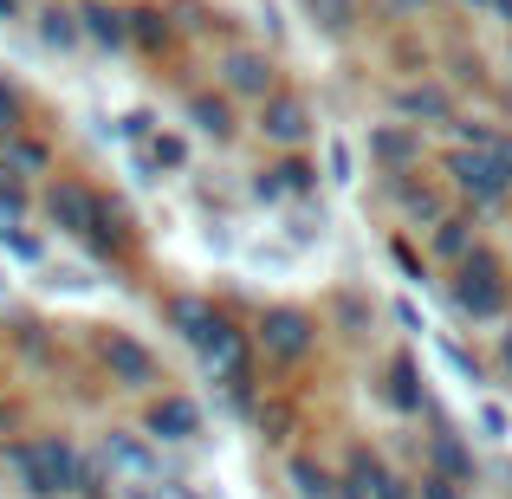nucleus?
Returning a JSON list of instances; mask_svg holds the SVG:
<instances>
[{
    "mask_svg": "<svg viewBox=\"0 0 512 499\" xmlns=\"http://www.w3.org/2000/svg\"><path fill=\"white\" fill-rule=\"evenodd\" d=\"M0 467L20 480L33 499H117L111 480L85 461L65 435H26L0 448Z\"/></svg>",
    "mask_w": 512,
    "mask_h": 499,
    "instance_id": "obj_1",
    "label": "nucleus"
},
{
    "mask_svg": "<svg viewBox=\"0 0 512 499\" xmlns=\"http://www.w3.org/2000/svg\"><path fill=\"white\" fill-rule=\"evenodd\" d=\"M39 208H46V221L59 227V234L85 240V247H98V253H111V247H130V227H124V214H117L111 201L98 195V188L72 182V175H52V182H46V195H39Z\"/></svg>",
    "mask_w": 512,
    "mask_h": 499,
    "instance_id": "obj_2",
    "label": "nucleus"
},
{
    "mask_svg": "<svg viewBox=\"0 0 512 499\" xmlns=\"http://www.w3.org/2000/svg\"><path fill=\"white\" fill-rule=\"evenodd\" d=\"M91 467L111 480V493L117 487L143 493V487L163 480V454H156V441L143 435V428H104V435H98V461H91Z\"/></svg>",
    "mask_w": 512,
    "mask_h": 499,
    "instance_id": "obj_3",
    "label": "nucleus"
},
{
    "mask_svg": "<svg viewBox=\"0 0 512 499\" xmlns=\"http://www.w3.org/2000/svg\"><path fill=\"white\" fill-rule=\"evenodd\" d=\"M98 357H104V370H111V383L130 389V396H156V389H163V363H156V350L143 344V337L111 331L98 344Z\"/></svg>",
    "mask_w": 512,
    "mask_h": 499,
    "instance_id": "obj_4",
    "label": "nucleus"
},
{
    "mask_svg": "<svg viewBox=\"0 0 512 499\" xmlns=\"http://www.w3.org/2000/svg\"><path fill=\"white\" fill-rule=\"evenodd\" d=\"M312 344H318V325L299 312V305H273V312L253 325V350L273 357V363H305V357H312Z\"/></svg>",
    "mask_w": 512,
    "mask_h": 499,
    "instance_id": "obj_5",
    "label": "nucleus"
},
{
    "mask_svg": "<svg viewBox=\"0 0 512 499\" xmlns=\"http://www.w3.org/2000/svg\"><path fill=\"white\" fill-rule=\"evenodd\" d=\"M201 370H208L234 402L253 396V350H247V337H240L234 325H221L208 344H201Z\"/></svg>",
    "mask_w": 512,
    "mask_h": 499,
    "instance_id": "obj_6",
    "label": "nucleus"
},
{
    "mask_svg": "<svg viewBox=\"0 0 512 499\" xmlns=\"http://www.w3.org/2000/svg\"><path fill=\"white\" fill-rule=\"evenodd\" d=\"M260 137L279 143V150H299V143H312V104L292 98V91H273V98L260 104Z\"/></svg>",
    "mask_w": 512,
    "mask_h": 499,
    "instance_id": "obj_7",
    "label": "nucleus"
},
{
    "mask_svg": "<svg viewBox=\"0 0 512 499\" xmlns=\"http://www.w3.org/2000/svg\"><path fill=\"white\" fill-rule=\"evenodd\" d=\"M143 435L163 448V441H195L201 435V402L175 396V389H163V396H150V409H143Z\"/></svg>",
    "mask_w": 512,
    "mask_h": 499,
    "instance_id": "obj_8",
    "label": "nucleus"
},
{
    "mask_svg": "<svg viewBox=\"0 0 512 499\" xmlns=\"http://www.w3.org/2000/svg\"><path fill=\"white\" fill-rule=\"evenodd\" d=\"M221 91L227 98H253V104H266L273 98V59H266V52H253V46H234L221 59Z\"/></svg>",
    "mask_w": 512,
    "mask_h": 499,
    "instance_id": "obj_9",
    "label": "nucleus"
},
{
    "mask_svg": "<svg viewBox=\"0 0 512 499\" xmlns=\"http://www.w3.org/2000/svg\"><path fill=\"white\" fill-rule=\"evenodd\" d=\"M163 318H169V325L182 331V337H188L195 350H201V344H208L214 331L227 325V312H221L214 299H201V292H169V299H163Z\"/></svg>",
    "mask_w": 512,
    "mask_h": 499,
    "instance_id": "obj_10",
    "label": "nucleus"
},
{
    "mask_svg": "<svg viewBox=\"0 0 512 499\" xmlns=\"http://www.w3.org/2000/svg\"><path fill=\"white\" fill-rule=\"evenodd\" d=\"M454 299H461V312H474V318H493V312H500V273H493L487 253H467V260H461Z\"/></svg>",
    "mask_w": 512,
    "mask_h": 499,
    "instance_id": "obj_11",
    "label": "nucleus"
},
{
    "mask_svg": "<svg viewBox=\"0 0 512 499\" xmlns=\"http://www.w3.org/2000/svg\"><path fill=\"white\" fill-rule=\"evenodd\" d=\"M78 33L104 52H130V13L117 0H78Z\"/></svg>",
    "mask_w": 512,
    "mask_h": 499,
    "instance_id": "obj_12",
    "label": "nucleus"
},
{
    "mask_svg": "<svg viewBox=\"0 0 512 499\" xmlns=\"http://www.w3.org/2000/svg\"><path fill=\"white\" fill-rule=\"evenodd\" d=\"M448 182L461 188V195H474V201H500L506 195V182H500V169H493L487 150H454L448 156Z\"/></svg>",
    "mask_w": 512,
    "mask_h": 499,
    "instance_id": "obj_13",
    "label": "nucleus"
},
{
    "mask_svg": "<svg viewBox=\"0 0 512 499\" xmlns=\"http://www.w3.org/2000/svg\"><path fill=\"white\" fill-rule=\"evenodd\" d=\"M188 124H195V137L227 143V137H234V104L214 98V91H195V98H188Z\"/></svg>",
    "mask_w": 512,
    "mask_h": 499,
    "instance_id": "obj_14",
    "label": "nucleus"
},
{
    "mask_svg": "<svg viewBox=\"0 0 512 499\" xmlns=\"http://www.w3.org/2000/svg\"><path fill=\"white\" fill-rule=\"evenodd\" d=\"M312 188H318V169L305 163V156H286L279 169L260 175V195H266V201H279V195H312Z\"/></svg>",
    "mask_w": 512,
    "mask_h": 499,
    "instance_id": "obj_15",
    "label": "nucleus"
},
{
    "mask_svg": "<svg viewBox=\"0 0 512 499\" xmlns=\"http://www.w3.org/2000/svg\"><path fill=\"white\" fill-rule=\"evenodd\" d=\"M39 39H46L52 52L85 46V33H78V7H39Z\"/></svg>",
    "mask_w": 512,
    "mask_h": 499,
    "instance_id": "obj_16",
    "label": "nucleus"
},
{
    "mask_svg": "<svg viewBox=\"0 0 512 499\" xmlns=\"http://www.w3.org/2000/svg\"><path fill=\"white\" fill-rule=\"evenodd\" d=\"M169 39H175V26H169V13H163V7H130V46L163 52Z\"/></svg>",
    "mask_w": 512,
    "mask_h": 499,
    "instance_id": "obj_17",
    "label": "nucleus"
},
{
    "mask_svg": "<svg viewBox=\"0 0 512 499\" xmlns=\"http://www.w3.org/2000/svg\"><path fill=\"white\" fill-rule=\"evenodd\" d=\"M0 169H7V175H46L52 156H46V143L13 137V143H0Z\"/></svg>",
    "mask_w": 512,
    "mask_h": 499,
    "instance_id": "obj_18",
    "label": "nucleus"
},
{
    "mask_svg": "<svg viewBox=\"0 0 512 499\" xmlns=\"http://www.w3.org/2000/svg\"><path fill=\"white\" fill-rule=\"evenodd\" d=\"M370 150H376V163L402 169V163H415V156H422V143H415V130H376Z\"/></svg>",
    "mask_w": 512,
    "mask_h": 499,
    "instance_id": "obj_19",
    "label": "nucleus"
},
{
    "mask_svg": "<svg viewBox=\"0 0 512 499\" xmlns=\"http://www.w3.org/2000/svg\"><path fill=\"white\" fill-rule=\"evenodd\" d=\"M305 7L318 13L325 33H350V26H357V0H305Z\"/></svg>",
    "mask_w": 512,
    "mask_h": 499,
    "instance_id": "obj_20",
    "label": "nucleus"
},
{
    "mask_svg": "<svg viewBox=\"0 0 512 499\" xmlns=\"http://www.w3.org/2000/svg\"><path fill=\"white\" fill-rule=\"evenodd\" d=\"M396 111L402 117H448V98L428 91V85H415V91H402V98H396Z\"/></svg>",
    "mask_w": 512,
    "mask_h": 499,
    "instance_id": "obj_21",
    "label": "nucleus"
},
{
    "mask_svg": "<svg viewBox=\"0 0 512 499\" xmlns=\"http://www.w3.org/2000/svg\"><path fill=\"white\" fill-rule=\"evenodd\" d=\"M20 130H26V104H20V91L0 78V143H13Z\"/></svg>",
    "mask_w": 512,
    "mask_h": 499,
    "instance_id": "obj_22",
    "label": "nucleus"
},
{
    "mask_svg": "<svg viewBox=\"0 0 512 499\" xmlns=\"http://www.w3.org/2000/svg\"><path fill=\"white\" fill-rule=\"evenodd\" d=\"M150 163H156V169H182V163H188V143L156 130V137H150Z\"/></svg>",
    "mask_w": 512,
    "mask_h": 499,
    "instance_id": "obj_23",
    "label": "nucleus"
},
{
    "mask_svg": "<svg viewBox=\"0 0 512 499\" xmlns=\"http://www.w3.org/2000/svg\"><path fill=\"white\" fill-rule=\"evenodd\" d=\"M435 253H448V260H467V221H435Z\"/></svg>",
    "mask_w": 512,
    "mask_h": 499,
    "instance_id": "obj_24",
    "label": "nucleus"
},
{
    "mask_svg": "<svg viewBox=\"0 0 512 499\" xmlns=\"http://www.w3.org/2000/svg\"><path fill=\"white\" fill-rule=\"evenodd\" d=\"M389 396H396V409H415V402H422V389H415V370H409V363H396V370H389Z\"/></svg>",
    "mask_w": 512,
    "mask_h": 499,
    "instance_id": "obj_25",
    "label": "nucleus"
},
{
    "mask_svg": "<svg viewBox=\"0 0 512 499\" xmlns=\"http://www.w3.org/2000/svg\"><path fill=\"white\" fill-rule=\"evenodd\" d=\"M435 461H441V467H448V474H454V480H461V474H467V454H461V441H454V435H441V441H435Z\"/></svg>",
    "mask_w": 512,
    "mask_h": 499,
    "instance_id": "obj_26",
    "label": "nucleus"
},
{
    "mask_svg": "<svg viewBox=\"0 0 512 499\" xmlns=\"http://www.w3.org/2000/svg\"><path fill=\"white\" fill-rule=\"evenodd\" d=\"M124 499H201V493H188L182 480H156V487H143V493H124Z\"/></svg>",
    "mask_w": 512,
    "mask_h": 499,
    "instance_id": "obj_27",
    "label": "nucleus"
},
{
    "mask_svg": "<svg viewBox=\"0 0 512 499\" xmlns=\"http://www.w3.org/2000/svg\"><path fill=\"white\" fill-rule=\"evenodd\" d=\"M487 156H493V169H500V182L512 188V137H493V150H487Z\"/></svg>",
    "mask_w": 512,
    "mask_h": 499,
    "instance_id": "obj_28",
    "label": "nucleus"
},
{
    "mask_svg": "<svg viewBox=\"0 0 512 499\" xmlns=\"http://www.w3.org/2000/svg\"><path fill=\"white\" fill-rule=\"evenodd\" d=\"M260 428H273V435H266V441H286L292 415H286V409H260Z\"/></svg>",
    "mask_w": 512,
    "mask_h": 499,
    "instance_id": "obj_29",
    "label": "nucleus"
},
{
    "mask_svg": "<svg viewBox=\"0 0 512 499\" xmlns=\"http://www.w3.org/2000/svg\"><path fill=\"white\" fill-rule=\"evenodd\" d=\"M500 363L512 370V331H500Z\"/></svg>",
    "mask_w": 512,
    "mask_h": 499,
    "instance_id": "obj_30",
    "label": "nucleus"
},
{
    "mask_svg": "<svg viewBox=\"0 0 512 499\" xmlns=\"http://www.w3.org/2000/svg\"><path fill=\"white\" fill-rule=\"evenodd\" d=\"M13 13H20V0H0V20H13Z\"/></svg>",
    "mask_w": 512,
    "mask_h": 499,
    "instance_id": "obj_31",
    "label": "nucleus"
},
{
    "mask_svg": "<svg viewBox=\"0 0 512 499\" xmlns=\"http://www.w3.org/2000/svg\"><path fill=\"white\" fill-rule=\"evenodd\" d=\"M396 7H409V13H415V7H428V0H396Z\"/></svg>",
    "mask_w": 512,
    "mask_h": 499,
    "instance_id": "obj_32",
    "label": "nucleus"
}]
</instances>
